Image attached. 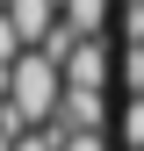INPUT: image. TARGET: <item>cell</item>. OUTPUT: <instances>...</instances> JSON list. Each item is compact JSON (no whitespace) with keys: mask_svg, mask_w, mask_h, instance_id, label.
<instances>
[{"mask_svg":"<svg viewBox=\"0 0 144 151\" xmlns=\"http://www.w3.org/2000/svg\"><path fill=\"white\" fill-rule=\"evenodd\" d=\"M0 101H7V115L22 122V129H43V122H50V108H58V65H50L43 50H22V58L7 65Z\"/></svg>","mask_w":144,"mask_h":151,"instance_id":"6da1fadb","label":"cell"},{"mask_svg":"<svg viewBox=\"0 0 144 151\" xmlns=\"http://www.w3.org/2000/svg\"><path fill=\"white\" fill-rule=\"evenodd\" d=\"M108 72H115V58H108V43L94 36V43H72V50H65L58 86H65V93H108Z\"/></svg>","mask_w":144,"mask_h":151,"instance_id":"7a4b0ae2","label":"cell"},{"mask_svg":"<svg viewBox=\"0 0 144 151\" xmlns=\"http://www.w3.org/2000/svg\"><path fill=\"white\" fill-rule=\"evenodd\" d=\"M108 14H115V0H58V29L72 36V43H94V36L108 29Z\"/></svg>","mask_w":144,"mask_h":151,"instance_id":"3957f363","label":"cell"},{"mask_svg":"<svg viewBox=\"0 0 144 151\" xmlns=\"http://www.w3.org/2000/svg\"><path fill=\"white\" fill-rule=\"evenodd\" d=\"M50 137H58V129H50ZM58 151H108V137L101 129H72V137H58Z\"/></svg>","mask_w":144,"mask_h":151,"instance_id":"277c9868","label":"cell"},{"mask_svg":"<svg viewBox=\"0 0 144 151\" xmlns=\"http://www.w3.org/2000/svg\"><path fill=\"white\" fill-rule=\"evenodd\" d=\"M122 137H130V151L144 144V101H130V108H122Z\"/></svg>","mask_w":144,"mask_h":151,"instance_id":"5b68a950","label":"cell"},{"mask_svg":"<svg viewBox=\"0 0 144 151\" xmlns=\"http://www.w3.org/2000/svg\"><path fill=\"white\" fill-rule=\"evenodd\" d=\"M14 151H58V137H50V129H22V137H14Z\"/></svg>","mask_w":144,"mask_h":151,"instance_id":"8992f818","label":"cell"}]
</instances>
